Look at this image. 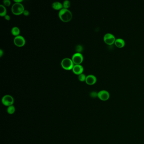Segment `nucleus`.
<instances>
[{
  "label": "nucleus",
  "instance_id": "1",
  "mask_svg": "<svg viewBox=\"0 0 144 144\" xmlns=\"http://www.w3.org/2000/svg\"><path fill=\"white\" fill-rule=\"evenodd\" d=\"M58 16L60 20L65 23L70 21L73 17L72 12L69 10L64 8L60 10Z\"/></svg>",
  "mask_w": 144,
  "mask_h": 144
},
{
  "label": "nucleus",
  "instance_id": "2",
  "mask_svg": "<svg viewBox=\"0 0 144 144\" xmlns=\"http://www.w3.org/2000/svg\"><path fill=\"white\" fill-rule=\"evenodd\" d=\"M25 11L24 6L21 3H15L11 7V11L13 14L16 15H19L23 14Z\"/></svg>",
  "mask_w": 144,
  "mask_h": 144
},
{
  "label": "nucleus",
  "instance_id": "3",
  "mask_svg": "<svg viewBox=\"0 0 144 144\" xmlns=\"http://www.w3.org/2000/svg\"><path fill=\"white\" fill-rule=\"evenodd\" d=\"M61 65L64 69L66 70H70L72 69L74 64L72 59L69 58H65L61 61Z\"/></svg>",
  "mask_w": 144,
  "mask_h": 144
},
{
  "label": "nucleus",
  "instance_id": "4",
  "mask_svg": "<svg viewBox=\"0 0 144 144\" xmlns=\"http://www.w3.org/2000/svg\"><path fill=\"white\" fill-rule=\"evenodd\" d=\"M1 101L4 105L8 107L13 105L14 103V99L11 95H6L3 97Z\"/></svg>",
  "mask_w": 144,
  "mask_h": 144
},
{
  "label": "nucleus",
  "instance_id": "5",
  "mask_svg": "<svg viewBox=\"0 0 144 144\" xmlns=\"http://www.w3.org/2000/svg\"><path fill=\"white\" fill-rule=\"evenodd\" d=\"M115 36L110 33H107L104 37V40L107 44L111 45L115 43Z\"/></svg>",
  "mask_w": 144,
  "mask_h": 144
},
{
  "label": "nucleus",
  "instance_id": "6",
  "mask_svg": "<svg viewBox=\"0 0 144 144\" xmlns=\"http://www.w3.org/2000/svg\"><path fill=\"white\" fill-rule=\"evenodd\" d=\"M72 60L74 65H80V64L83 62V56L81 53L77 52L72 56Z\"/></svg>",
  "mask_w": 144,
  "mask_h": 144
},
{
  "label": "nucleus",
  "instance_id": "7",
  "mask_svg": "<svg viewBox=\"0 0 144 144\" xmlns=\"http://www.w3.org/2000/svg\"><path fill=\"white\" fill-rule=\"evenodd\" d=\"M14 42L15 45L17 47H23L25 44V39L22 36H18L15 38Z\"/></svg>",
  "mask_w": 144,
  "mask_h": 144
},
{
  "label": "nucleus",
  "instance_id": "8",
  "mask_svg": "<svg viewBox=\"0 0 144 144\" xmlns=\"http://www.w3.org/2000/svg\"><path fill=\"white\" fill-rule=\"evenodd\" d=\"M98 97L102 101H106L108 100L109 97V94L107 91L102 90L98 93Z\"/></svg>",
  "mask_w": 144,
  "mask_h": 144
},
{
  "label": "nucleus",
  "instance_id": "9",
  "mask_svg": "<svg viewBox=\"0 0 144 144\" xmlns=\"http://www.w3.org/2000/svg\"><path fill=\"white\" fill-rule=\"evenodd\" d=\"M97 81V77L92 74H90L87 76L85 82L88 85H93L95 84Z\"/></svg>",
  "mask_w": 144,
  "mask_h": 144
},
{
  "label": "nucleus",
  "instance_id": "10",
  "mask_svg": "<svg viewBox=\"0 0 144 144\" xmlns=\"http://www.w3.org/2000/svg\"><path fill=\"white\" fill-rule=\"evenodd\" d=\"M84 68L83 66L81 65H74L73 68V72L76 75H80L83 74Z\"/></svg>",
  "mask_w": 144,
  "mask_h": 144
},
{
  "label": "nucleus",
  "instance_id": "11",
  "mask_svg": "<svg viewBox=\"0 0 144 144\" xmlns=\"http://www.w3.org/2000/svg\"><path fill=\"white\" fill-rule=\"evenodd\" d=\"M115 44L118 47L122 48L125 46V41L123 39L118 38L115 40Z\"/></svg>",
  "mask_w": 144,
  "mask_h": 144
},
{
  "label": "nucleus",
  "instance_id": "12",
  "mask_svg": "<svg viewBox=\"0 0 144 144\" xmlns=\"http://www.w3.org/2000/svg\"><path fill=\"white\" fill-rule=\"evenodd\" d=\"M52 7L56 10H60L63 8L62 4L59 2H55L52 4Z\"/></svg>",
  "mask_w": 144,
  "mask_h": 144
},
{
  "label": "nucleus",
  "instance_id": "13",
  "mask_svg": "<svg viewBox=\"0 0 144 144\" xmlns=\"http://www.w3.org/2000/svg\"><path fill=\"white\" fill-rule=\"evenodd\" d=\"M11 32L13 35L16 37L19 36L20 33V30L17 27H14L11 29Z\"/></svg>",
  "mask_w": 144,
  "mask_h": 144
},
{
  "label": "nucleus",
  "instance_id": "14",
  "mask_svg": "<svg viewBox=\"0 0 144 144\" xmlns=\"http://www.w3.org/2000/svg\"><path fill=\"white\" fill-rule=\"evenodd\" d=\"M0 9H1V11H0V15L1 17H5L7 13V10L6 9V7L4 6H3V5H0Z\"/></svg>",
  "mask_w": 144,
  "mask_h": 144
},
{
  "label": "nucleus",
  "instance_id": "15",
  "mask_svg": "<svg viewBox=\"0 0 144 144\" xmlns=\"http://www.w3.org/2000/svg\"><path fill=\"white\" fill-rule=\"evenodd\" d=\"M15 111V108L13 105L10 106L8 107L7 109V112L8 114L10 115H12Z\"/></svg>",
  "mask_w": 144,
  "mask_h": 144
},
{
  "label": "nucleus",
  "instance_id": "16",
  "mask_svg": "<svg viewBox=\"0 0 144 144\" xmlns=\"http://www.w3.org/2000/svg\"><path fill=\"white\" fill-rule=\"evenodd\" d=\"M71 3L70 1L68 0H66L64 1L63 4V8L64 9H68L69 7L70 6Z\"/></svg>",
  "mask_w": 144,
  "mask_h": 144
},
{
  "label": "nucleus",
  "instance_id": "17",
  "mask_svg": "<svg viewBox=\"0 0 144 144\" xmlns=\"http://www.w3.org/2000/svg\"><path fill=\"white\" fill-rule=\"evenodd\" d=\"M83 48L82 46L81 45H78L75 47V50L77 53H80L83 52Z\"/></svg>",
  "mask_w": 144,
  "mask_h": 144
},
{
  "label": "nucleus",
  "instance_id": "18",
  "mask_svg": "<svg viewBox=\"0 0 144 144\" xmlns=\"http://www.w3.org/2000/svg\"><path fill=\"white\" fill-rule=\"evenodd\" d=\"M86 77L85 76V74H81L80 75H79L78 79L81 82H84L85 81Z\"/></svg>",
  "mask_w": 144,
  "mask_h": 144
},
{
  "label": "nucleus",
  "instance_id": "19",
  "mask_svg": "<svg viewBox=\"0 0 144 144\" xmlns=\"http://www.w3.org/2000/svg\"><path fill=\"white\" fill-rule=\"evenodd\" d=\"M3 3H4V4L5 6H7V7L10 6V5H11V3L10 1H9V0H4L3 1Z\"/></svg>",
  "mask_w": 144,
  "mask_h": 144
},
{
  "label": "nucleus",
  "instance_id": "20",
  "mask_svg": "<svg viewBox=\"0 0 144 144\" xmlns=\"http://www.w3.org/2000/svg\"><path fill=\"white\" fill-rule=\"evenodd\" d=\"M23 15H24L25 16H29V11L28 10H25L24 12H23Z\"/></svg>",
  "mask_w": 144,
  "mask_h": 144
},
{
  "label": "nucleus",
  "instance_id": "21",
  "mask_svg": "<svg viewBox=\"0 0 144 144\" xmlns=\"http://www.w3.org/2000/svg\"><path fill=\"white\" fill-rule=\"evenodd\" d=\"M4 17L5 19L6 20L9 21L10 20V17L9 15H6V16H5Z\"/></svg>",
  "mask_w": 144,
  "mask_h": 144
},
{
  "label": "nucleus",
  "instance_id": "22",
  "mask_svg": "<svg viewBox=\"0 0 144 144\" xmlns=\"http://www.w3.org/2000/svg\"><path fill=\"white\" fill-rule=\"evenodd\" d=\"M91 97H95L97 95H98V94H97V93L95 92H92L91 93Z\"/></svg>",
  "mask_w": 144,
  "mask_h": 144
},
{
  "label": "nucleus",
  "instance_id": "23",
  "mask_svg": "<svg viewBox=\"0 0 144 144\" xmlns=\"http://www.w3.org/2000/svg\"><path fill=\"white\" fill-rule=\"evenodd\" d=\"M14 1L16 3H21L23 2V0H15Z\"/></svg>",
  "mask_w": 144,
  "mask_h": 144
},
{
  "label": "nucleus",
  "instance_id": "24",
  "mask_svg": "<svg viewBox=\"0 0 144 144\" xmlns=\"http://www.w3.org/2000/svg\"><path fill=\"white\" fill-rule=\"evenodd\" d=\"M3 54H4V52L2 50H0V57H2Z\"/></svg>",
  "mask_w": 144,
  "mask_h": 144
}]
</instances>
